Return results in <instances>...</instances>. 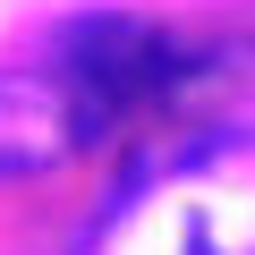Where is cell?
Instances as JSON below:
<instances>
[{
    "label": "cell",
    "instance_id": "7a4b0ae2",
    "mask_svg": "<svg viewBox=\"0 0 255 255\" xmlns=\"http://www.w3.org/2000/svg\"><path fill=\"white\" fill-rule=\"evenodd\" d=\"M68 153H85L68 77L60 68H0V187L9 179H43Z\"/></svg>",
    "mask_w": 255,
    "mask_h": 255
},
{
    "label": "cell",
    "instance_id": "3957f363",
    "mask_svg": "<svg viewBox=\"0 0 255 255\" xmlns=\"http://www.w3.org/2000/svg\"><path fill=\"white\" fill-rule=\"evenodd\" d=\"M187 255H221V247H213V238H204V230H187Z\"/></svg>",
    "mask_w": 255,
    "mask_h": 255
},
{
    "label": "cell",
    "instance_id": "6da1fadb",
    "mask_svg": "<svg viewBox=\"0 0 255 255\" xmlns=\"http://www.w3.org/2000/svg\"><path fill=\"white\" fill-rule=\"evenodd\" d=\"M77 94V128H85V145H102L111 128L136 111V102H162L179 77H187V51L145 26V17H77L60 34V60H51Z\"/></svg>",
    "mask_w": 255,
    "mask_h": 255
}]
</instances>
